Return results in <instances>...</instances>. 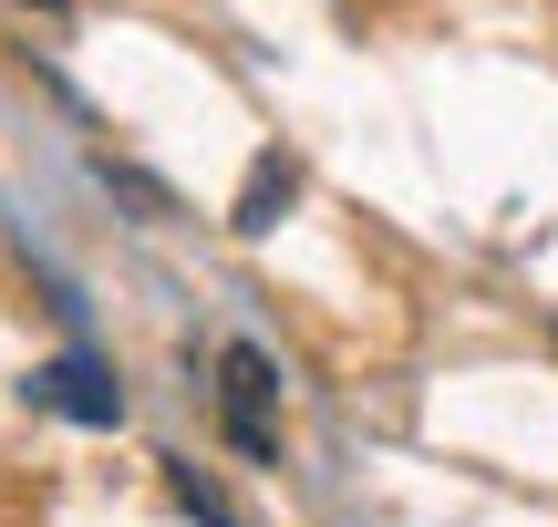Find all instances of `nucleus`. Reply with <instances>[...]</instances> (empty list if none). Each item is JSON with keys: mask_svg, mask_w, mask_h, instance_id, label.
Segmentation results:
<instances>
[{"mask_svg": "<svg viewBox=\"0 0 558 527\" xmlns=\"http://www.w3.org/2000/svg\"><path fill=\"white\" fill-rule=\"evenodd\" d=\"M218 434L248 455V466H279V363L259 342L218 352Z\"/></svg>", "mask_w": 558, "mask_h": 527, "instance_id": "nucleus-1", "label": "nucleus"}, {"mask_svg": "<svg viewBox=\"0 0 558 527\" xmlns=\"http://www.w3.org/2000/svg\"><path fill=\"white\" fill-rule=\"evenodd\" d=\"M269 207H290V166L259 156L248 166V197H239V228H269Z\"/></svg>", "mask_w": 558, "mask_h": 527, "instance_id": "nucleus-3", "label": "nucleus"}, {"mask_svg": "<svg viewBox=\"0 0 558 527\" xmlns=\"http://www.w3.org/2000/svg\"><path fill=\"white\" fill-rule=\"evenodd\" d=\"M32 404L73 414V425H124L114 372H104V363H83V352H62V363H41V372H32Z\"/></svg>", "mask_w": 558, "mask_h": 527, "instance_id": "nucleus-2", "label": "nucleus"}]
</instances>
